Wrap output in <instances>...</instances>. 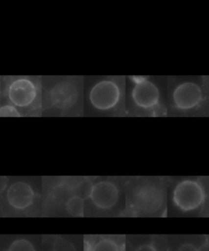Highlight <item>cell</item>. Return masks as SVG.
<instances>
[{
    "label": "cell",
    "mask_w": 209,
    "mask_h": 251,
    "mask_svg": "<svg viewBox=\"0 0 209 251\" xmlns=\"http://www.w3.org/2000/svg\"><path fill=\"white\" fill-rule=\"evenodd\" d=\"M136 251H155L151 245H141L138 247Z\"/></svg>",
    "instance_id": "17"
},
{
    "label": "cell",
    "mask_w": 209,
    "mask_h": 251,
    "mask_svg": "<svg viewBox=\"0 0 209 251\" xmlns=\"http://www.w3.org/2000/svg\"><path fill=\"white\" fill-rule=\"evenodd\" d=\"M66 209L68 214L73 217L84 216V200L79 196H73L70 198L66 204Z\"/></svg>",
    "instance_id": "10"
},
{
    "label": "cell",
    "mask_w": 209,
    "mask_h": 251,
    "mask_svg": "<svg viewBox=\"0 0 209 251\" xmlns=\"http://www.w3.org/2000/svg\"><path fill=\"white\" fill-rule=\"evenodd\" d=\"M121 95L120 87L116 81L103 79L93 86L89 93V100L92 106L96 110L111 111L118 106Z\"/></svg>",
    "instance_id": "1"
},
{
    "label": "cell",
    "mask_w": 209,
    "mask_h": 251,
    "mask_svg": "<svg viewBox=\"0 0 209 251\" xmlns=\"http://www.w3.org/2000/svg\"><path fill=\"white\" fill-rule=\"evenodd\" d=\"M8 251H35V248L32 242L27 239L20 238L11 244Z\"/></svg>",
    "instance_id": "12"
},
{
    "label": "cell",
    "mask_w": 209,
    "mask_h": 251,
    "mask_svg": "<svg viewBox=\"0 0 209 251\" xmlns=\"http://www.w3.org/2000/svg\"><path fill=\"white\" fill-rule=\"evenodd\" d=\"M79 98L78 88L70 81H59L49 91L50 102L62 111L71 108Z\"/></svg>",
    "instance_id": "6"
},
{
    "label": "cell",
    "mask_w": 209,
    "mask_h": 251,
    "mask_svg": "<svg viewBox=\"0 0 209 251\" xmlns=\"http://www.w3.org/2000/svg\"><path fill=\"white\" fill-rule=\"evenodd\" d=\"M178 251H198V249L193 244L186 243L180 247Z\"/></svg>",
    "instance_id": "16"
},
{
    "label": "cell",
    "mask_w": 209,
    "mask_h": 251,
    "mask_svg": "<svg viewBox=\"0 0 209 251\" xmlns=\"http://www.w3.org/2000/svg\"><path fill=\"white\" fill-rule=\"evenodd\" d=\"M7 96L8 101L16 108H26L31 106L36 100L37 85L29 78L21 77L9 84L7 89Z\"/></svg>",
    "instance_id": "3"
},
{
    "label": "cell",
    "mask_w": 209,
    "mask_h": 251,
    "mask_svg": "<svg viewBox=\"0 0 209 251\" xmlns=\"http://www.w3.org/2000/svg\"><path fill=\"white\" fill-rule=\"evenodd\" d=\"M0 115L2 116H19L20 114L15 106H4L0 108Z\"/></svg>",
    "instance_id": "15"
},
{
    "label": "cell",
    "mask_w": 209,
    "mask_h": 251,
    "mask_svg": "<svg viewBox=\"0 0 209 251\" xmlns=\"http://www.w3.org/2000/svg\"><path fill=\"white\" fill-rule=\"evenodd\" d=\"M135 205L143 212H154L162 204V193L152 185L140 187L135 193Z\"/></svg>",
    "instance_id": "9"
},
{
    "label": "cell",
    "mask_w": 209,
    "mask_h": 251,
    "mask_svg": "<svg viewBox=\"0 0 209 251\" xmlns=\"http://www.w3.org/2000/svg\"><path fill=\"white\" fill-rule=\"evenodd\" d=\"M35 192L27 182H16L8 187L7 200L8 204L16 209H27L34 202Z\"/></svg>",
    "instance_id": "8"
},
{
    "label": "cell",
    "mask_w": 209,
    "mask_h": 251,
    "mask_svg": "<svg viewBox=\"0 0 209 251\" xmlns=\"http://www.w3.org/2000/svg\"><path fill=\"white\" fill-rule=\"evenodd\" d=\"M89 197L99 209H111L118 201V187L110 181H100L92 187Z\"/></svg>",
    "instance_id": "7"
},
{
    "label": "cell",
    "mask_w": 209,
    "mask_h": 251,
    "mask_svg": "<svg viewBox=\"0 0 209 251\" xmlns=\"http://www.w3.org/2000/svg\"><path fill=\"white\" fill-rule=\"evenodd\" d=\"M198 251H209V241H206L205 243L203 244V245L198 249Z\"/></svg>",
    "instance_id": "18"
},
{
    "label": "cell",
    "mask_w": 209,
    "mask_h": 251,
    "mask_svg": "<svg viewBox=\"0 0 209 251\" xmlns=\"http://www.w3.org/2000/svg\"><path fill=\"white\" fill-rule=\"evenodd\" d=\"M52 251H76L74 245L63 237H57L55 239Z\"/></svg>",
    "instance_id": "13"
},
{
    "label": "cell",
    "mask_w": 209,
    "mask_h": 251,
    "mask_svg": "<svg viewBox=\"0 0 209 251\" xmlns=\"http://www.w3.org/2000/svg\"><path fill=\"white\" fill-rule=\"evenodd\" d=\"M172 199L182 211H191L201 206L205 199V193L199 182L184 180L175 187Z\"/></svg>",
    "instance_id": "2"
},
{
    "label": "cell",
    "mask_w": 209,
    "mask_h": 251,
    "mask_svg": "<svg viewBox=\"0 0 209 251\" xmlns=\"http://www.w3.org/2000/svg\"><path fill=\"white\" fill-rule=\"evenodd\" d=\"M204 94L201 87L194 82L180 84L172 93V101L176 108L187 111L195 109L201 104Z\"/></svg>",
    "instance_id": "4"
},
{
    "label": "cell",
    "mask_w": 209,
    "mask_h": 251,
    "mask_svg": "<svg viewBox=\"0 0 209 251\" xmlns=\"http://www.w3.org/2000/svg\"><path fill=\"white\" fill-rule=\"evenodd\" d=\"M92 251H122L120 245L111 238H101L95 240Z\"/></svg>",
    "instance_id": "11"
},
{
    "label": "cell",
    "mask_w": 209,
    "mask_h": 251,
    "mask_svg": "<svg viewBox=\"0 0 209 251\" xmlns=\"http://www.w3.org/2000/svg\"><path fill=\"white\" fill-rule=\"evenodd\" d=\"M134 84L132 99L136 106L145 111H151L156 108L160 100L159 88L152 81H150L148 77Z\"/></svg>",
    "instance_id": "5"
},
{
    "label": "cell",
    "mask_w": 209,
    "mask_h": 251,
    "mask_svg": "<svg viewBox=\"0 0 209 251\" xmlns=\"http://www.w3.org/2000/svg\"><path fill=\"white\" fill-rule=\"evenodd\" d=\"M150 245L155 251H167V239L163 236H153Z\"/></svg>",
    "instance_id": "14"
}]
</instances>
